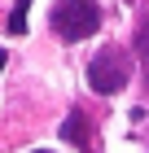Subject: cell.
<instances>
[{
	"mask_svg": "<svg viewBox=\"0 0 149 153\" xmlns=\"http://www.w3.org/2000/svg\"><path fill=\"white\" fill-rule=\"evenodd\" d=\"M4 61H9V57H4V48H0V70H4Z\"/></svg>",
	"mask_w": 149,
	"mask_h": 153,
	"instance_id": "obj_6",
	"label": "cell"
},
{
	"mask_svg": "<svg viewBox=\"0 0 149 153\" xmlns=\"http://www.w3.org/2000/svg\"><path fill=\"white\" fill-rule=\"evenodd\" d=\"M61 136H66L75 149H88V123H83V114H79V109H70V114H66V127H61Z\"/></svg>",
	"mask_w": 149,
	"mask_h": 153,
	"instance_id": "obj_3",
	"label": "cell"
},
{
	"mask_svg": "<svg viewBox=\"0 0 149 153\" xmlns=\"http://www.w3.org/2000/svg\"><path fill=\"white\" fill-rule=\"evenodd\" d=\"M127 79H132V61L123 57V48H101L97 57L88 61V83H92V92H123Z\"/></svg>",
	"mask_w": 149,
	"mask_h": 153,
	"instance_id": "obj_2",
	"label": "cell"
},
{
	"mask_svg": "<svg viewBox=\"0 0 149 153\" xmlns=\"http://www.w3.org/2000/svg\"><path fill=\"white\" fill-rule=\"evenodd\" d=\"M136 48H140V61H145V70H149V22L140 26V35H136Z\"/></svg>",
	"mask_w": 149,
	"mask_h": 153,
	"instance_id": "obj_5",
	"label": "cell"
},
{
	"mask_svg": "<svg viewBox=\"0 0 149 153\" xmlns=\"http://www.w3.org/2000/svg\"><path fill=\"white\" fill-rule=\"evenodd\" d=\"M35 153H48V149H35Z\"/></svg>",
	"mask_w": 149,
	"mask_h": 153,
	"instance_id": "obj_7",
	"label": "cell"
},
{
	"mask_svg": "<svg viewBox=\"0 0 149 153\" xmlns=\"http://www.w3.org/2000/svg\"><path fill=\"white\" fill-rule=\"evenodd\" d=\"M48 22H53V31H57L66 44H79V39L97 35L101 9H97V0H57L53 13H48Z\"/></svg>",
	"mask_w": 149,
	"mask_h": 153,
	"instance_id": "obj_1",
	"label": "cell"
},
{
	"mask_svg": "<svg viewBox=\"0 0 149 153\" xmlns=\"http://www.w3.org/2000/svg\"><path fill=\"white\" fill-rule=\"evenodd\" d=\"M26 13H31V0H18L9 13V22H4V31L9 35H26Z\"/></svg>",
	"mask_w": 149,
	"mask_h": 153,
	"instance_id": "obj_4",
	"label": "cell"
}]
</instances>
